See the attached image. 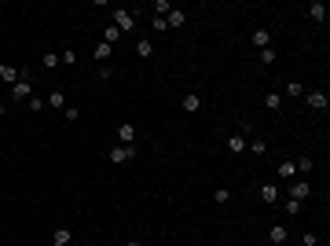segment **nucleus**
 Listing matches in <instances>:
<instances>
[{"mask_svg": "<svg viewBox=\"0 0 330 246\" xmlns=\"http://www.w3.org/2000/svg\"><path fill=\"white\" fill-rule=\"evenodd\" d=\"M136 22H139V11H132V8H114V22H110V26H118L121 33H132Z\"/></svg>", "mask_w": 330, "mask_h": 246, "instance_id": "1", "label": "nucleus"}, {"mask_svg": "<svg viewBox=\"0 0 330 246\" xmlns=\"http://www.w3.org/2000/svg\"><path fill=\"white\" fill-rule=\"evenodd\" d=\"M110 162H114V165H129L132 158H136V147H125V144H114V147H110V155H106Z\"/></svg>", "mask_w": 330, "mask_h": 246, "instance_id": "2", "label": "nucleus"}, {"mask_svg": "<svg viewBox=\"0 0 330 246\" xmlns=\"http://www.w3.org/2000/svg\"><path fill=\"white\" fill-rule=\"evenodd\" d=\"M286 191H290V198H297V202H308V198H312V184L308 180H294Z\"/></svg>", "mask_w": 330, "mask_h": 246, "instance_id": "3", "label": "nucleus"}, {"mask_svg": "<svg viewBox=\"0 0 330 246\" xmlns=\"http://www.w3.org/2000/svg\"><path fill=\"white\" fill-rule=\"evenodd\" d=\"M118 144L136 147V125H132V121H121V125H118Z\"/></svg>", "mask_w": 330, "mask_h": 246, "instance_id": "4", "label": "nucleus"}, {"mask_svg": "<svg viewBox=\"0 0 330 246\" xmlns=\"http://www.w3.org/2000/svg\"><path fill=\"white\" fill-rule=\"evenodd\" d=\"M29 96H33V81H29V78L11 85V99H29Z\"/></svg>", "mask_w": 330, "mask_h": 246, "instance_id": "5", "label": "nucleus"}, {"mask_svg": "<svg viewBox=\"0 0 330 246\" xmlns=\"http://www.w3.org/2000/svg\"><path fill=\"white\" fill-rule=\"evenodd\" d=\"M308 107H312V111H326V107H330V99H326V92H305V96H301Z\"/></svg>", "mask_w": 330, "mask_h": 246, "instance_id": "6", "label": "nucleus"}, {"mask_svg": "<svg viewBox=\"0 0 330 246\" xmlns=\"http://www.w3.org/2000/svg\"><path fill=\"white\" fill-rule=\"evenodd\" d=\"M286 239H290V228H286V224H272V228H268V242H272V246H282Z\"/></svg>", "mask_w": 330, "mask_h": 246, "instance_id": "7", "label": "nucleus"}, {"mask_svg": "<svg viewBox=\"0 0 330 246\" xmlns=\"http://www.w3.org/2000/svg\"><path fill=\"white\" fill-rule=\"evenodd\" d=\"M228 151H231L235 158H239V155H246V136H242L239 129H235V132L228 136Z\"/></svg>", "mask_w": 330, "mask_h": 246, "instance_id": "8", "label": "nucleus"}, {"mask_svg": "<svg viewBox=\"0 0 330 246\" xmlns=\"http://www.w3.org/2000/svg\"><path fill=\"white\" fill-rule=\"evenodd\" d=\"M0 81H4V85L22 81V70H19V66H11V63H0Z\"/></svg>", "mask_w": 330, "mask_h": 246, "instance_id": "9", "label": "nucleus"}, {"mask_svg": "<svg viewBox=\"0 0 330 246\" xmlns=\"http://www.w3.org/2000/svg\"><path fill=\"white\" fill-rule=\"evenodd\" d=\"M249 44H253V48L261 52V48H272V33H268V29H253V37H249Z\"/></svg>", "mask_w": 330, "mask_h": 246, "instance_id": "10", "label": "nucleus"}, {"mask_svg": "<svg viewBox=\"0 0 330 246\" xmlns=\"http://www.w3.org/2000/svg\"><path fill=\"white\" fill-rule=\"evenodd\" d=\"M44 107H52V111H66V96L55 88V92H48V96H44Z\"/></svg>", "mask_w": 330, "mask_h": 246, "instance_id": "11", "label": "nucleus"}, {"mask_svg": "<svg viewBox=\"0 0 330 246\" xmlns=\"http://www.w3.org/2000/svg\"><path fill=\"white\" fill-rule=\"evenodd\" d=\"M308 19L319 22V26H326V4H319V0H316V4H308Z\"/></svg>", "mask_w": 330, "mask_h": 246, "instance_id": "12", "label": "nucleus"}, {"mask_svg": "<svg viewBox=\"0 0 330 246\" xmlns=\"http://www.w3.org/2000/svg\"><path fill=\"white\" fill-rule=\"evenodd\" d=\"M261 198H264V206H275L279 202V188L275 184H261Z\"/></svg>", "mask_w": 330, "mask_h": 246, "instance_id": "13", "label": "nucleus"}, {"mask_svg": "<svg viewBox=\"0 0 330 246\" xmlns=\"http://www.w3.org/2000/svg\"><path fill=\"white\" fill-rule=\"evenodd\" d=\"M275 173H279V180H294V173H297V165H294V158H282Z\"/></svg>", "mask_w": 330, "mask_h": 246, "instance_id": "14", "label": "nucleus"}, {"mask_svg": "<svg viewBox=\"0 0 330 246\" xmlns=\"http://www.w3.org/2000/svg\"><path fill=\"white\" fill-rule=\"evenodd\" d=\"M92 55H96V63H99V66H106V59L114 55V48H110L106 41H99V44H96V52H92Z\"/></svg>", "mask_w": 330, "mask_h": 246, "instance_id": "15", "label": "nucleus"}, {"mask_svg": "<svg viewBox=\"0 0 330 246\" xmlns=\"http://www.w3.org/2000/svg\"><path fill=\"white\" fill-rule=\"evenodd\" d=\"M70 242H74V232H70V228H55L52 246H70Z\"/></svg>", "mask_w": 330, "mask_h": 246, "instance_id": "16", "label": "nucleus"}, {"mask_svg": "<svg viewBox=\"0 0 330 246\" xmlns=\"http://www.w3.org/2000/svg\"><path fill=\"white\" fill-rule=\"evenodd\" d=\"M180 103H184V111H187V114H195L198 107H202V96H198V92H187V96H184Z\"/></svg>", "mask_w": 330, "mask_h": 246, "instance_id": "17", "label": "nucleus"}, {"mask_svg": "<svg viewBox=\"0 0 330 246\" xmlns=\"http://www.w3.org/2000/svg\"><path fill=\"white\" fill-rule=\"evenodd\" d=\"M165 22H169V26H176V29H180V26L187 22V11H180V8H172V11L165 15Z\"/></svg>", "mask_w": 330, "mask_h": 246, "instance_id": "18", "label": "nucleus"}, {"mask_svg": "<svg viewBox=\"0 0 330 246\" xmlns=\"http://www.w3.org/2000/svg\"><path fill=\"white\" fill-rule=\"evenodd\" d=\"M136 55L139 59H151L154 55V41H136Z\"/></svg>", "mask_w": 330, "mask_h": 246, "instance_id": "19", "label": "nucleus"}, {"mask_svg": "<svg viewBox=\"0 0 330 246\" xmlns=\"http://www.w3.org/2000/svg\"><path fill=\"white\" fill-rule=\"evenodd\" d=\"M257 59H261V66H275V59H279V55H275V48H261Z\"/></svg>", "mask_w": 330, "mask_h": 246, "instance_id": "20", "label": "nucleus"}, {"mask_svg": "<svg viewBox=\"0 0 330 246\" xmlns=\"http://www.w3.org/2000/svg\"><path fill=\"white\" fill-rule=\"evenodd\" d=\"M103 41L110 44V48H114V44L121 41V29H118V26H106V29H103Z\"/></svg>", "mask_w": 330, "mask_h": 246, "instance_id": "21", "label": "nucleus"}, {"mask_svg": "<svg viewBox=\"0 0 330 246\" xmlns=\"http://www.w3.org/2000/svg\"><path fill=\"white\" fill-rule=\"evenodd\" d=\"M305 213V202H297V198H286V217H301Z\"/></svg>", "mask_w": 330, "mask_h": 246, "instance_id": "22", "label": "nucleus"}, {"mask_svg": "<svg viewBox=\"0 0 330 246\" xmlns=\"http://www.w3.org/2000/svg\"><path fill=\"white\" fill-rule=\"evenodd\" d=\"M286 96H290V99H301V96H305V85H301V81H286Z\"/></svg>", "mask_w": 330, "mask_h": 246, "instance_id": "23", "label": "nucleus"}, {"mask_svg": "<svg viewBox=\"0 0 330 246\" xmlns=\"http://www.w3.org/2000/svg\"><path fill=\"white\" fill-rule=\"evenodd\" d=\"M264 147H268V144L257 140V136H249V140H246V151H253V155H264Z\"/></svg>", "mask_w": 330, "mask_h": 246, "instance_id": "24", "label": "nucleus"}, {"mask_svg": "<svg viewBox=\"0 0 330 246\" xmlns=\"http://www.w3.org/2000/svg\"><path fill=\"white\" fill-rule=\"evenodd\" d=\"M294 165H297V173H312V165H316V162H312L308 155H301V158H294Z\"/></svg>", "mask_w": 330, "mask_h": 246, "instance_id": "25", "label": "nucleus"}, {"mask_svg": "<svg viewBox=\"0 0 330 246\" xmlns=\"http://www.w3.org/2000/svg\"><path fill=\"white\" fill-rule=\"evenodd\" d=\"M264 107H268V111H279V107H282V96H279V92H268V96H264Z\"/></svg>", "mask_w": 330, "mask_h": 246, "instance_id": "26", "label": "nucleus"}, {"mask_svg": "<svg viewBox=\"0 0 330 246\" xmlns=\"http://www.w3.org/2000/svg\"><path fill=\"white\" fill-rule=\"evenodd\" d=\"M41 66H44V70H55V66H59V55H55V52H44Z\"/></svg>", "mask_w": 330, "mask_h": 246, "instance_id": "27", "label": "nucleus"}, {"mask_svg": "<svg viewBox=\"0 0 330 246\" xmlns=\"http://www.w3.org/2000/svg\"><path fill=\"white\" fill-rule=\"evenodd\" d=\"M151 8H154V15H162V19H165V15H169V11H172V4H169V0H154V4H151Z\"/></svg>", "mask_w": 330, "mask_h": 246, "instance_id": "28", "label": "nucleus"}, {"mask_svg": "<svg viewBox=\"0 0 330 246\" xmlns=\"http://www.w3.org/2000/svg\"><path fill=\"white\" fill-rule=\"evenodd\" d=\"M26 103H29V114H41V111H44V99H41V96H29Z\"/></svg>", "mask_w": 330, "mask_h": 246, "instance_id": "29", "label": "nucleus"}, {"mask_svg": "<svg viewBox=\"0 0 330 246\" xmlns=\"http://www.w3.org/2000/svg\"><path fill=\"white\" fill-rule=\"evenodd\" d=\"M151 26H154V33H165V29H169V22L162 19V15H154V19H151Z\"/></svg>", "mask_w": 330, "mask_h": 246, "instance_id": "30", "label": "nucleus"}, {"mask_svg": "<svg viewBox=\"0 0 330 246\" xmlns=\"http://www.w3.org/2000/svg\"><path fill=\"white\" fill-rule=\"evenodd\" d=\"M228 198H231V191H228V188H216V191H213V202H220V206H224Z\"/></svg>", "mask_w": 330, "mask_h": 246, "instance_id": "31", "label": "nucleus"}, {"mask_svg": "<svg viewBox=\"0 0 330 246\" xmlns=\"http://www.w3.org/2000/svg\"><path fill=\"white\" fill-rule=\"evenodd\" d=\"M59 63H66V66H74V63H77V52H74V48H66V52L59 55Z\"/></svg>", "mask_w": 330, "mask_h": 246, "instance_id": "32", "label": "nucleus"}, {"mask_svg": "<svg viewBox=\"0 0 330 246\" xmlns=\"http://www.w3.org/2000/svg\"><path fill=\"white\" fill-rule=\"evenodd\" d=\"M301 246H319V235H316V232H305V235H301Z\"/></svg>", "mask_w": 330, "mask_h": 246, "instance_id": "33", "label": "nucleus"}, {"mask_svg": "<svg viewBox=\"0 0 330 246\" xmlns=\"http://www.w3.org/2000/svg\"><path fill=\"white\" fill-rule=\"evenodd\" d=\"M62 118H66V121H81V111H77V107H66V111H62Z\"/></svg>", "mask_w": 330, "mask_h": 246, "instance_id": "34", "label": "nucleus"}, {"mask_svg": "<svg viewBox=\"0 0 330 246\" xmlns=\"http://www.w3.org/2000/svg\"><path fill=\"white\" fill-rule=\"evenodd\" d=\"M4 114H8V103H4V99H0V118H4Z\"/></svg>", "mask_w": 330, "mask_h": 246, "instance_id": "35", "label": "nucleus"}, {"mask_svg": "<svg viewBox=\"0 0 330 246\" xmlns=\"http://www.w3.org/2000/svg\"><path fill=\"white\" fill-rule=\"evenodd\" d=\"M125 246H143V242H139V239H129V242H125Z\"/></svg>", "mask_w": 330, "mask_h": 246, "instance_id": "36", "label": "nucleus"}, {"mask_svg": "<svg viewBox=\"0 0 330 246\" xmlns=\"http://www.w3.org/2000/svg\"><path fill=\"white\" fill-rule=\"evenodd\" d=\"M0 158H4V151H0Z\"/></svg>", "mask_w": 330, "mask_h": 246, "instance_id": "37", "label": "nucleus"}, {"mask_svg": "<svg viewBox=\"0 0 330 246\" xmlns=\"http://www.w3.org/2000/svg\"><path fill=\"white\" fill-rule=\"evenodd\" d=\"M0 235H4V232H0Z\"/></svg>", "mask_w": 330, "mask_h": 246, "instance_id": "38", "label": "nucleus"}, {"mask_svg": "<svg viewBox=\"0 0 330 246\" xmlns=\"http://www.w3.org/2000/svg\"><path fill=\"white\" fill-rule=\"evenodd\" d=\"M70 246H74V242H70Z\"/></svg>", "mask_w": 330, "mask_h": 246, "instance_id": "39", "label": "nucleus"}]
</instances>
